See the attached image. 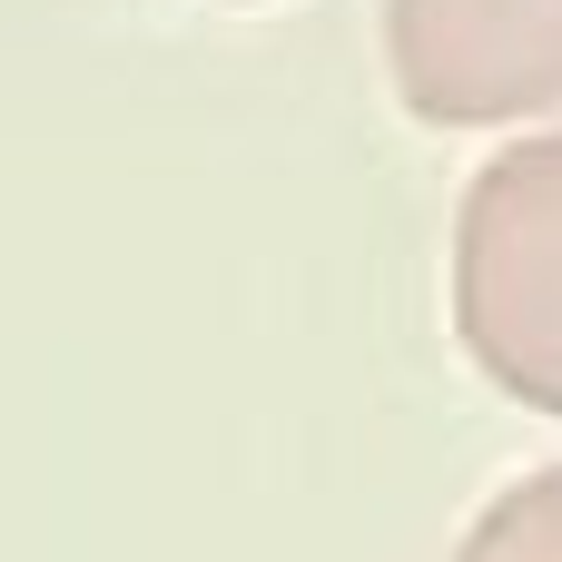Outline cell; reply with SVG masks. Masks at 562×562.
<instances>
[{
	"label": "cell",
	"instance_id": "obj_1",
	"mask_svg": "<svg viewBox=\"0 0 562 562\" xmlns=\"http://www.w3.org/2000/svg\"><path fill=\"white\" fill-rule=\"evenodd\" d=\"M464 356L533 415H562V128L504 148L454 217Z\"/></svg>",
	"mask_w": 562,
	"mask_h": 562
},
{
	"label": "cell",
	"instance_id": "obj_2",
	"mask_svg": "<svg viewBox=\"0 0 562 562\" xmlns=\"http://www.w3.org/2000/svg\"><path fill=\"white\" fill-rule=\"evenodd\" d=\"M385 59L435 128L543 119L562 109V0H385Z\"/></svg>",
	"mask_w": 562,
	"mask_h": 562
},
{
	"label": "cell",
	"instance_id": "obj_3",
	"mask_svg": "<svg viewBox=\"0 0 562 562\" xmlns=\"http://www.w3.org/2000/svg\"><path fill=\"white\" fill-rule=\"evenodd\" d=\"M454 562H562V464L524 474L504 504H484V524L464 533Z\"/></svg>",
	"mask_w": 562,
	"mask_h": 562
}]
</instances>
